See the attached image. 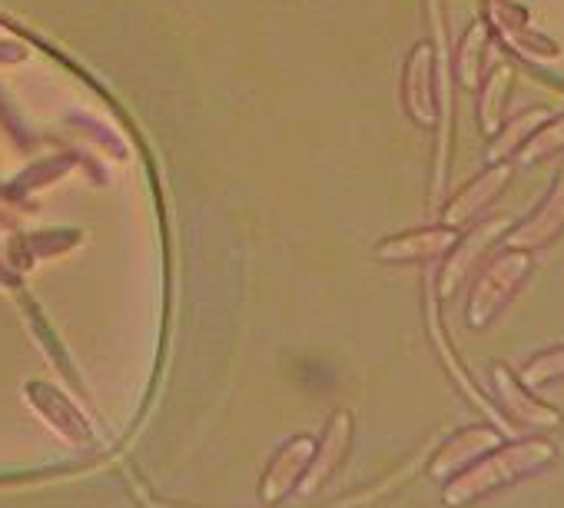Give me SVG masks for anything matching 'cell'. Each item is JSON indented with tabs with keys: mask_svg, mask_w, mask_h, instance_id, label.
Wrapping results in <instances>:
<instances>
[{
	"mask_svg": "<svg viewBox=\"0 0 564 508\" xmlns=\"http://www.w3.org/2000/svg\"><path fill=\"white\" fill-rule=\"evenodd\" d=\"M544 120H551V114H547L544 107H531V110H524L521 117H511L508 127L501 130V137L495 140V147H491L488 156H491V160H505V156L518 153Z\"/></svg>",
	"mask_w": 564,
	"mask_h": 508,
	"instance_id": "ba28073f",
	"label": "cell"
},
{
	"mask_svg": "<svg viewBox=\"0 0 564 508\" xmlns=\"http://www.w3.org/2000/svg\"><path fill=\"white\" fill-rule=\"evenodd\" d=\"M458 242L455 229H429L419 236H402L382 246V257L389 260H429V257H442Z\"/></svg>",
	"mask_w": 564,
	"mask_h": 508,
	"instance_id": "52a82bcc",
	"label": "cell"
},
{
	"mask_svg": "<svg viewBox=\"0 0 564 508\" xmlns=\"http://www.w3.org/2000/svg\"><path fill=\"white\" fill-rule=\"evenodd\" d=\"M511 166L508 163H495L491 170H485L478 180H471L458 196H455V203L448 206V213H445V223L448 226H465V223H471L485 206H491L495 199H498V193L508 186V180H511Z\"/></svg>",
	"mask_w": 564,
	"mask_h": 508,
	"instance_id": "5b68a950",
	"label": "cell"
},
{
	"mask_svg": "<svg viewBox=\"0 0 564 508\" xmlns=\"http://www.w3.org/2000/svg\"><path fill=\"white\" fill-rule=\"evenodd\" d=\"M495 392L514 425H521V429H557L561 425V412L538 402L531 396V389H524L508 366H495Z\"/></svg>",
	"mask_w": 564,
	"mask_h": 508,
	"instance_id": "277c9868",
	"label": "cell"
},
{
	"mask_svg": "<svg viewBox=\"0 0 564 508\" xmlns=\"http://www.w3.org/2000/svg\"><path fill=\"white\" fill-rule=\"evenodd\" d=\"M564 233V166L557 170L551 190L541 196V203L505 236V249L534 252L547 242H554Z\"/></svg>",
	"mask_w": 564,
	"mask_h": 508,
	"instance_id": "3957f363",
	"label": "cell"
},
{
	"mask_svg": "<svg viewBox=\"0 0 564 508\" xmlns=\"http://www.w3.org/2000/svg\"><path fill=\"white\" fill-rule=\"evenodd\" d=\"M498 429H488V425H478V429H465L458 432V439L438 455V465L432 468L435 475H448L455 468H465L468 462H478L485 452H491L498 445Z\"/></svg>",
	"mask_w": 564,
	"mask_h": 508,
	"instance_id": "8992f818",
	"label": "cell"
},
{
	"mask_svg": "<svg viewBox=\"0 0 564 508\" xmlns=\"http://www.w3.org/2000/svg\"><path fill=\"white\" fill-rule=\"evenodd\" d=\"M508 87H511V67H498L485 87V104H481V123L491 133L501 123L505 114V100H508Z\"/></svg>",
	"mask_w": 564,
	"mask_h": 508,
	"instance_id": "8fae6325",
	"label": "cell"
},
{
	"mask_svg": "<svg viewBox=\"0 0 564 508\" xmlns=\"http://www.w3.org/2000/svg\"><path fill=\"white\" fill-rule=\"evenodd\" d=\"M564 379V346H554V349H544L538 353L534 359H528L521 369H518V382L524 389H544L551 382Z\"/></svg>",
	"mask_w": 564,
	"mask_h": 508,
	"instance_id": "30bf717a",
	"label": "cell"
},
{
	"mask_svg": "<svg viewBox=\"0 0 564 508\" xmlns=\"http://www.w3.org/2000/svg\"><path fill=\"white\" fill-rule=\"evenodd\" d=\"M557 448L547 439H524V442H508V445H495L491 452H485L475 465H468L448 488H445V505L458 508L468 501H478L485 495H491L501 485H511L518 478H528L541 468H547L554 462Z\"/></svg>",
	"mask_w": 564,
	"mask_h": 508,
	"instance_id": "6da1fadb",
	"label": "cell"
},
{
	"mask_svg": "<svg viewBox=\"0 0 564 508\" xmlns=\"http://www.w3.org/2000/svg\"><path fill=\"white\" fill-rule=\"evenodd\" d=\"M531 273V252H521V249H505L501 257H495L475 290H471V300H468V323L475 329H485L501 310L505 303L514 296V290L524 283V277Z\"/></svg>",
	"mask_w": 564,
	"mask_h": 508,
	"instance_id": "7a4b0ae2",
	"label": "cell"
},
{
	"mask_svg": "<svg viewBox=\"0 0 564 508\" xmlns=\"http://www.w3.org/2000/svg\"><path fill=\"white\" fill-rule=\"evenodd\" d=\"M561 150H564V114L554 117V120H544V123L531 133V140L518 150V163H521V166H534V163H541L544 156H554V153H561Z\"/></svg>",
	"mask_w": 564,
	"mask_h": 508,
	"instance_id": "9c48e42d",
	"label": "cell"
}]
</instances>
